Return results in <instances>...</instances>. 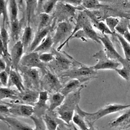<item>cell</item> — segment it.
Instances as JSON below:
<instances>
[{"label":"cell","instance_id":"ab89813d","mask_svg":"<svg viewBox=\"0 0 130 130\" xmlns=\"http://www.w3.org/2000/svg\"><path fill=\"white\" fill-rule=\"evenodd\" d=\"M105 23L110 29L114 33L116 32L115 28L119 22L120 20L115 17H108L105 19Z\"/></svg>","mask_w":130,"mask_h":130},{"label":"cell","instance_id":"ba28073f","mask_svg":"<svg viewBox=\"0 0 130 130\" xmlns=\"http://www.w3.org/2000/svg\"><path fill=\"white\" fill-rule=\"evenodd\" d=\"M28 68H37L40 69L43 75L48 70L45 63L40 59L39 52L32 51L25 54L22 57L20 64Z\"/></svg>","mask_w":130,"mask_h":130},{"label":"cell","instance_id":"9c48e42d","mask_svg":"<svg viewBox=\"0 0 130 130\" xmlns=\"http://www.w3.org/2000/svg\"><path fill=\"white\" fill-rule=\"evenodd\" d=\"M51 52L54 53L55 56L54 59L53 60L55 67L61 70L62 72L71 69L74 64H81L66 53H60L54 48L52 49Z\"/></svg>","mask_w":130,"mask_h":130},{"label":"cell","instance_id":"9a60e30c","mask_svg":"<svg viewBox=\"0 0 130 130\" xmlns=\"http://www.w3.org/2000/svg\"><path fill=\"white\" fill-rule=\"evenodd\" d=\"M40 91L35 89L26 88L22 92H19L18 100L16 103L34 106L38 101Z\"/></svg>","mask_w":130,"mask_h":130},{"label":"cell","instance_id":"8d00e7d4","mask_svg":"<svg viewBox=\"0 0 130 130\" xmlns=\"http://www.w3.org/2000/svg\"><path fill=\"white\" fill-rule=\"evenodd\" d=\"M1 44L7 50L9 42V36L6 26L2 24L1 27Z\"/></svg>","mask_w":130,"mask_h":130},{"label":"cell","instance_id":"d590c367","mask_svg":"<svg viewBox=\"0 0 130 130\" xmlns=\"http://www.w3.org/2000/svg\"><path fill=\"white\" fill-rule=\"evenodd\" d=\"M50 19L49 14L43 12L40 13L39 15V23L37 31L40 30L46 27Z\"/></svg>","mask_w":130,"mask_h":130},{"label":"cell","instance_id":"ffe728a7","mask_svg":"<svg viewBox=\"0 0 130 130\" xmlns=\"http://www.w3.org/2000/svg\"><path fill=\"white\" fill-rule=\"evenodd\" d=\"M130 123V108L124 110V111L119 116L111 120L109 125L110 127L126 126Z\"/></svg>","mask_w":130,"mask_h":130},{"label":"cell","instance_id":"60d3db41","mask_svg":"<svg viewBox=\"0 0 130 130\" xmlns=\"http://www.w3.org/2000/svg\"><path fill=\"white\" fill-rule=\"evenodd\" d=\"M114 71L124 80L126 81L130 80V66L122 67L121 69L116 68Z\"/></svg>","mask_w":130,"mask_h":130},{"label":"cell","instance_id":"db71d44e","mask_svg":"<svg viewBox=\"0 0 130 130\" xmlns=\"http://www.w3.org/2000/svg\"><path fill=\"white\" fill-rule=\"evenodd\" d=\"M129 20H130V17H127ZM128 28H129L130 29V25H129V26H128Z\"/></svg>","mask_w":130,"mask_h":130},{"label":"cell","instance_id":"ac0fdd59","mask_svg":"<svg viewBox=\"0 0 130 130\" xmlns=\"http://www.w3.org/2000/svg\"><path fill=\"white\" fill-rule=\"evenodd\" d=\"M7 86L10 88L15 86L19 92H22L26 89L23 78L18 70L11 69L9 73V81Z\"/></svg>","mask_w":130,"mask_h":130},{"label":"cell","instance_id":"7c38bea8","mask_svg":"<svg viewBox=\"0 0 130 130\" xmlns=\"http://www.w3.org/2000/svg\"><path fill=\"white\" fill-rule=\"evenodd\" d=\"M76 20V22L75 24V26L73 30H72L71 35L63 43L59 45V46L57 48V50L58 51H60L62 47H63L65 45H68L69 44V42L70 40L71 39L72 37L73 36V35L75 33H76L78 31L83 29V27L86 24L90 22V19L85 11L80 12L77 15Z\"/></svg>","mask_w":130,"mask_h":130},{"label":"cell","instance_id":"30bf717a","mask_svg":"<svg viewBox=\"0 0 130 130\" xmlns=\"http://www.w3.org/2000/svg\"><path fill=\"white\" fill-rule=\"evenodd\" d=\"M72 26L68 21H63L59 23L53 36V47L58 44L63 43L69 37L72 31Z\"/></svg>","mask_w":130,"mask_h":130},{"label":"cell","instance_id":"f1b7e54d","mask_svg":"<svg viewBox=\"0 0 130 130\" xmlns=\"http://www.w3.org/2000/svg\"><path fill=\"white\" fill-rule=\"evenodd\" d=\"M1 13L3 17V24L6 26H10V21L8 8V1L1 0Z\"/></svg>","mask_w":130,"mask_h":130},{"label":"cell","instance_id":"2e32d148","mask_svg":"<svg viewBox=\"0 0 130 130\" xmlns=\"http://www.w3.org/2000/svg\"><path fill=\"white\" fill-rule=\"evenodd\" d=\"M48 92L46 90H41L39 93V97L38 101L34 106V115L42 117L48 110L49 106L47 105V101L49 100Z\"/></svg>","mask_w":130,"mask_h":130},{"label":"cell","instance_id":"74e56055","mask_svg":"<svg viewBox=\"0 0 130 130\" xmlns=\"http://www.w3.org/2000/svg\"><path fill=\"white\" fill-rule=\"evenodd\" d=\"M81 5L87 10L98 9L102 6L98 0H83Z\"/></svg>","mask_w":130,"mask_h":130},{"label":"cell","instance_id":"7bdbcfd3","mask_svg":"<svg viewBox=\"0 0 130 130\" xmlns=\"http://www.w3.org/2000/svg\"><path fill=\"white\" fill-rule=\"evenodd\" d=\"M40 59L44 63H48L52 61L55 58L53 52H43L39 54Z\"/></svg>","mask_w":130,"mask_h":130},{"label":"cell","instance_id":"6da1fadb","mask_svg":"<svg viewBox=\"0 0 130 130\" xmlns=\"http://www.w3.org/2000/svg\"><path fill=\"white\" fill-rule=\"evenodd\" d=\"M85 87H81L66 96L63 103L57 108L58 118L68 124L72 121L74 112L80 101L81 91Z\"/></svg>","mask_w":130,"mask_h":130},{"label":"cell","instance_id":"11a10c76","mask_svg":"<svg viewBox=\"0 0 130 130\" xmlns=\"http://www.w3.org/2000/svg\"><path fill=\"white\" fill-rule=\"evenodd\" d=\"M122 130H128V129H122Z\"/></svg>","mask_w":130,"mask_h":130},{"label":"cell","instance_id":"484cf974","mask_svg":"<svg viewBox=\"0 0 130 130\" xmlns=\"http://www.w3.org/2000/svg\"><path fill=\"white\" fill-rule=\"evenodd\" d=\"M11 37L14 42H17L20 37L21 25L18 19L10 22Z\"/></svg>","mask_w":130,"mask_h":130},{"label":"cell","instance_id":"44dd1931","mask_svg":"<svg viewBox=\"0 0 130 130\" xmlns=\"http://www.w3.org/2000/svg\"><path fill=\"white\" fill-rule=\"evenodd\" d=\"M66 96L60 92L52 93L49 97V105L48 112H52L55 109L58 108L63 103Z\"/></svg>","mask_w":130,"mask_h":130},{"label":"cell","instance_id":"83f0119b","mask_svg":"<svg viewBox=\"0 0 130 130\" xmlns=\"http://www.w3.org/2000/svg\"><path fill=\"white\" fill-rule=\"evenodd\" d=\"M120 42L123 49L125 59L130 62V44L120 34L115 32L114 34Z\"/></svg>","mask_w":130,"mask_h":130},{"label":"cell","instance_id":"d4e9b609","mask_svg":"<svg viewBox=\"0 0 130 130\" xmlns=\"http://www.w3.org/2000/svg\"><path fill=\"white\" fill-rule=\"evenodd\" d=\"M58 7L59 13L64 16H74L77 10H81L78 7H75L63 2H62L61 5H58Z\"/></svg>","mask_w":130,"mask_h":130},{"label":"cell","instance_id":"bcb514c9","mask_svg":"<svg viewBox=\"0 0 130 130\" xmlns=\"http://www.w3.org/2000/svg\"><path fill=\"white\" fill-rule=\"evenodd\" d=\"M61 2L70 4L75 7H78L79 5H82L83 0H60Z\"/></svg>","mask_w":130,"mask_h":130},{"label":"cell","instance_id":"4dcf8cb0","mask_svg":"<svg viewBox=\"0 0 130 130\" xmlns=\"http://www.w3.org/2000/svg\"><path fill=\"white\" fill-rule=\"evenodd\" d=\"M9 1V6H8V11L10 21L13 22L18 19V8L16 0H8Z\"/></svg>","mask_w":130,"mask_h":130},{"label":"cell","instance_id":"f907efd6","mask_svg":"<svg viewBox=\"0 0 130 130\" xmlns=\"http://www.w3.org/2000/svg\"><path fill=\"white\" fill-rule=\"evenodd\" d=\"M87 124L88 125V129L87 130H96L93 126V124H91L90 123H89V122H87Z\"/></svg>","mask_w":130,"mask_h":130},{"label":"cell","instance_id":"b9f144b4","mask_svg":"<svg viewBox=\"0 0 130 130\" xmlns=\"http://www.w3.org/2000/svg\"><path fill=\"white\" fill-rule=\"evenodd\" d=\"M58 0H47L46 1L42 7V9L44 13L49 14L54 8V6L57 3Z\"/></svg>","mask_w":130,"mask_h":130},{"label":"cell","instance_id":"e575fe53","mask_svg":"<svg viewBox=\"0 0 130 130\" xmlns=\"http://www.w3.org/2000/svg\"><path fill=\"white\" fill-rule=\"evenodd\" d=\"M129 20L127 18H123L120 21L117 26L115 28L116 31L117 33L123 35L124 33L128 30L129 26Z\"/></svg>","mask_w":130,"mask_h":130},{"label":"cell","instance_id":"1f68e13d","mask_svg":"<svg viewBox=\"0 0 130 130\" xmlns=\"http://www.w3.org/2000/svg\"><path fill=\"white\" fill-rule=\"evenodd\" d=\"M72 121L81 130H87L88 128V125L86 124L85 118L76 111L73 117Z\"/></svg>","mask_w":130,"mask_h":130},{"label":"cell","instance_id":"e0dca14e","mask_svg":"<svg viewBox=\"0 0 130 130\" xmlns=\"http://www.w3.org/2000/svg\"><path fill=\"white\" fill-rule=\"evenodd\" d=\"M24 51L23 45L21 41L19 40L13 46L11 49L10 55L12 60V68L15 70H18V67L20 61L23 57V54Z\"/></svg>","mask_w":130,"mask_h":130},{"label":"cell","instance_id":"52a82bcc","mask_svg":"<svg viewBox=\"0 0 130 130\" xmlns=\"http://www.w3.org/2000/svg\"><path fill=\"white\" fill-rule=\"evenodd\" d=\"M93 57L98 60L97 63L92 66L95 71L99 70H115L120 64V62L109 58L104 50H101L93 55Z\"/></svg>","mask_w":130,"mask_h":130},{"label":"cell","instance_id":"836d02e7","mask_svg":"<svg viewBox=\"0 0 130 130\" xmlns=\"http://www.w3.org/2000/svg\"><path fill=\"white\" fill-rule=\"evenodd\" d=\"M26 4V14L27 20L30 21L35 7H37V0H24Z\"/></svg>","mask_w":130,"mask_h":130},{"label":"cell","instance_id":"f6af8a7d","mask_svg":"<svg viewBox=\"0 0 130 130\" xmlns=\"http://www.w3.org/2000/svg\"><path fill=\"white\" fill-rule=\"evenodd\" d=\"M0 112L1 115H8V114H9V115H10L9 106L1 101L0 105Z\"/></svg>","mask_w":130,"mask_h":130},{"label":"cell","instance_id":"c3c4849f","mask_svg":"<svg viewBox=\"0 0 130 130\" xmlns=\"http://www.w3.org/2000/svg\"><path fill=\"white\" fill-rule=\"evenodd\" d=\"M122 36L130 44V32L128 30L124 33Z\"/></svg>","mask_w":130,"mask_h":130},{"label":"cell","instance_id":"5bb4252c","mask_svg":"<svg viewBox=\"0 0 130 130\" xmlns=\"http://www.w3.org/2000/svg\"><path fill=\"white\" fill-rule=\"evenodd\" d=\"M0 119L7 125L10 130H34L29 124L13 116L1 115Z\"/></svg>","mask_w":130,"mask_h":130},{"label":"cell","instance_id":"f546056e","mask_svg":"<svg viewBox=\"0 0 130 130\" xmlns=\"http://www.w3.org/2000/svg\"><path fill=\"white\" fill-rule=\"evenodd\" d=\"M42 118L48 130H56L59 124H60L53 116L48 113H45L42 116Z\"/></svg>","mask_w":130,"mask_h":130},{"label":"cell","instance_id":"7dc6e473","mask_svg":"<svg viewBox=\"0 0 130 130\" xmlns=\"http://www.w3.org/2000/svg\"><path fill=\"white\" fill-rule=\"evenodd\" d=\"M0 69L1 71H6L7 69V63L2 57L0 59Z\"/></svg>","mask_w":130,"mask_h":130},{"label":"cell","instance_id":"ee69618b","mask_svg":"<svg viewBox=\"0 0 130 130\" xmlns=\"http://www.w3.org/2000/svg\"><path fill=\"white\" fill-rule=\"evenodd\" d=\"M9 73L6 71H1L0 72V82L1 84L4 86H7L9 81Z\"/></svg>","mask_w":130,"mask_h":130},{"label":"cell","instance_id":"603a6c76","mask_svg":"<svg viewBox=\"0 0 130 130\" xmlns=\"http://www.w3.org/2000/svg\"><path fill=\"white\" fill-rule=\"evenodd\" d=\"M19 91L15 90L10 87H1L0 88V100L3 101L5 99H9L13 103H16L18 100Z\"/></svg>","mask_w":130,"mask_h":130},{"label":"cell","instance_id":"d6a6232c","mask_svg":"<svg viewBox=\"0 0 130 130\" xmlns=\"http://www.w3.org/2000/svg\"><path fill=\"white\" fill-rule=\"evenodd\" d=\"M29 118L35 124L34 130H47L46 125L42 117H38L33 114Z\"/></svg>","mask_w":130,"mask_h":130},{"label":"cell","instance_id":"8fae6325","mask_svg":"<svg viewBox=\"0 0 130 130\" xmlns=\"http://www.w3.org/2000/svg\"><path fill=\"white\" fill-rule=\"evenodd\" d=\"M3 102L9 106L10 115L17 117H30L34 113L33 106L13 102Z\"/></svg>","mask_w":130,"mask_h":130},{"label":"cell","instance_id":"3957f363","mask_svg":"<svg viewBox=\"0 0 130 130\" xmlns=\"http://www.w3.org/2000/svg\"><path fill=\"white\" fill-rule=\"evenodd\" d=\"M97 74V71L93 69L92 66L82 64L78 68H74L62 72L60 77H68L71 79H77L85 82L97 78L96 76H94Z\"/></svg>","mask_w":130,"mask_h":130},{"label":"cell","instance_id":"8992f818","mask_svg":"<svg viewBox=\"0 0 130 130\" xmlns=\"http://www.w3.org/2000/svg\"><path fill=\"white\" fill-rule=\"evenodd\" d=\"M62 86L58 78L52 72L47 70L41 79V89L48 92H59Z\"/></svg>","mask_w":130,"mask_h":130},{"label":"cell","instance_id":"277c9868","mask_svg":"<svg viewBox=\"0 0 130 130\" xmlns=\"http://www.w3.org/2000/svg\"><path fill=\"white\" fill-rule=\"evenodd\" d=\"M18 71L23 80L26 88L39 90L41 89V79L40 72L37 68H28L19 65Z\"/></svg>","mask_w":130,"mask_h":130},{"label":"cell","instance_id":"4316f807","mask_svg":"<svg viewBox=\"0 0 130 130\" xmlns=\"http://www.w3.org/2000/svg\"><path fill=\"white\" fill-rule=\"evenodd\" d=\"M32 28L29 25L26 26L24 29L22 33L21 41L23 45L24 51L29 48L30 46V43L32 39Z\"/></svg>","mask_w":130,"mask_h":130},{"label":"cell","instance_id":"7402d4cb","mask_svg":"<svg viewBox=\"0 0 130 130\" xmlns=\"http://www.w3.org/2000/svg\"><path fill=\"white\" fill-rule=\"evenodd\" d=\"M49 27H46L40 30L37 31L29 47V52H32L40 44L43 40L49 34Z\"/></svg>","mask_w":130,"mask_h":130},{"label":"cell","instance_id":"cb8c5ba5","mask_svg":"<svg viewBox=\"0 0 130 130\" xmlns=\"http://www.w3.org/2000/svg\"><path fill=\"white\" fill-rule=\"evenodd\" d=\"M53 46V41L52 37L48 34L40 44L35 49L34 51L37 52H47Z\"/></svg>","mask_w":130,"mask_h":130},{"label":"cell","instance_id":"7a4b0ae2","mask_svg":"<svg viewBox=\"0 0 130 130\" xmlns=\"http://www.w3.org/2000/svg\"><path fill=\"white\" fill-rule=\"evenodd\" d=\"M129 107L130 104H107L96 112L89 113L82 110L79 106L78 105L76 108L75 111L82 115L85 119H87V122L93 124L95 121L107 115L124 110Z\"/></svg>","mask_w":130,"mask_h":130},{"label":"cell","instance_id":"f5cc1de1","mask_svg":"<svg viewBox=\"0 0 130 130\" xmlns=\"http://www.w3.org/2000/svg\"><path fill=\"white\" fill-rule=\"evenodd\" d=\"M73 130H79L77 127L75 125V124L73 125Z\"/></svg>","mask_w":130,"mask_h":130},{"label":"cell","instance_id":"d6986e66","mask_svg":"<svg viewBox=\"0 0 130 130\" xmlns=\"http://www.w3.org/2000/svg\"><path fill=\"white\" fill-rule=\"evenodd\" d=\"M83 83L84 82L79 79H71L64 85V86H62L59 92L64 96H67L70 93L75 91L81 87H86V85L84 84Z\"/></svg>","mask_w":130,"mask_h":130},{"label":"cell","instance_id":"4fadbf2b","mask_svg":"<svg viewBox=\"0 0 130 130\" xmlns=\"http://www.w3.org/2000/svg\"><path fill=\"white\" fill-rule=\"evenodd\" d=\"M99 37L96 32L94 30L91 22L86 24L83 29L78 31L72 37V39H80L83 41H87V39H90L99 44H101Z\"/></svg>","mask_w":130,"mask_h":130},{"label":"cell","instance_id":"816d5d0a","mask_svg":"<svg viewBox=\"0 0 130 130\" xmlns=\"http://www.w3.org/2000/svg\"><path fill=\"white\" fill-rule=\"evenodd\" d=\"M60 126H61V125H60H60H58V127H57L56 130H64V129L62 128V127H61Z\"/></svg>","mask_w":130,"mask_h":130},{"label":"cell","instance_id":"f35d334b","mask_svg":"<svg viewBox=\"0 0 130 130\" xmlns=\"http://www.w3.org/2000/svg\"><path fill=\"white\" fill-rule=\"evenodd\" d=\"M99 31L104 35H114L115 33L113 32L106 24L102 21H99L93 25Z\"/></svg>","mask_w":130,"mask_h":130},{"label":"cell","instance_id":"681fc988","mask_svg":"<svg viewBox=\"0 0 130 130\" xmlns=\"http://www.w3.org/2000/svg\"><path fill=\"white\" fill-rule=\"evenodd\" d=\"M45 0H37V9L39 11L41 8H42L43 5L45 2Z\"/></svg>","mask_w":130,"mask_h":130},{"label":"cell","instance_id":"5b68a950","mask_svg":"<svg viewBox=\"0 0 130 130\" xmlns=\"http://www.w3.org/2000/svg\"><path fill=\"white\" fill-rule=\"evenodd\" d=\"M101 43L104 47V51L107 56L111 59L115 60L120 62L122 67H128L130 66V62L123 58L117 51L114 46L107 35H104L102 37H99Z\"/></svg>","mask_w":130,"mask_h":130}]
</instances>
